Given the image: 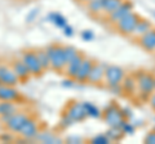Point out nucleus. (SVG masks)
<instances>
[{"label":"nucleus","instance_id":"f257e3e1","mask_svg":"<svg viewBox=\"0 0 155 144\" xmlns=\"http://www.w3.org/2000/svg\"><path fill=\"white\" fill-rule=\"evenodd\" d=\"M137 93L143 99H149L150 95L155 92V77L149 72H140L137 74Z\"/></svg>","mask_w":155,"mask_h":144},{"label":"nucleus","instance_id":"f03ea898","mask_svg":"<svg viewBox=\"0 0 155 144\" xmlns=\"http://www.w3.org/2000/svg\"><path fill=\"white\" fill-rule=\"evenodd\" d=\"M102 118L110 127H122V125L125 122V114L123 113L122 108H119V105L115 103H111L106 107Z\"/></svg>","mask_w":155,"mask_h":144},{"label":"nucleus","instance_id":"7ed1b4c3","mask_svg":"<svg viewBox=\"0 0 155 144\" xmlns=\"http://www.w3.org/2000/svg\"><path fill=\"white\" fill-rule=\"evenodd\" d=\"M47 52L51 61V68L53 71H58V72L65 71L66 59H65L64 46L60 44H52L47 48Z\"/></svg>","mask_w":155,"mask_h":144},{"label":"nucleus","instance_id":"20e7f679","mask_svg":"<svg viewBox=\"0 0 155 144\" xmlns=\"http://www.w3.org/2000/svg\"><path fill=\"white\" fill-rule=\"evenodd\" d=\"M125 77L123 68L118 66H107L105 67V85L110 89H119L123 83V79Z\"/></svg>","mask_w":155,"mask_h":144},{"label":"nucleus","instance_id":"39448f33","mask_svg":"<svg viewBox=\"0 0 155 144\" xmlns=\"http://www.w3.org/2000/svg\"><path fill=\"white\" fill-rule=\"evenodd\" d=\"M140 17L137 13H134L133 11L128 13L125 17H123L122 20H120L118 23L115 25L116 30H118L119 33H122L123 36H130L132 35V32L134 30L136 25H137V22L140 21Z\"/></svg>","mask_w":155,"mask_h":144},{"label":"nucleus","instance_id":"423d86ee","mask_svg":"<svg viewBox=\"0 0 155 144\" xmlns=\"http://www.w3.org/2000/svg\"><path fill=\"white\" fill-rule=\"evenodd\" d=\"M21 59L23 61V63L27 66V68L32 76H40V75H43V72L45 71L43 68V66L40 63V61H39V57H38L35 50L23 52Z\"/></svg>","mask_w":155,"mask_h":144},{"label":"nucleus","instance_id":"0eeeda50","mask_svg":"<svg viewBox=\"0 0 155 144\" xmlns=\"http://www.w3.org/2000/svg\"><path fill=\"white\" fill-rule=\"evenodd\" d=\"M65 116L70 118V121L74 122H81L84 121L88 116L87 109L84 107V103H78V102H70L66 105V112Z\"/></svg>","mask_w":155,"mask_h":144},{"label":"nucleus","instance_id":"6e6552de","mask_svg":"<svg viewBox=\"0 0 155 144\" xmlns=\"http://www.w3.org/2000/svg\"><path fill=\"white\" fill-rule=\"evenodd\" d=\"M28 116L26 113H19V112H16L14 114H12V116H9L5 121H3L4 124H5V126L9 131L12 133H18L19 130H21V127L23 126V124H25L27 121Z\"/></svg>","mask_w":155,"mask_h":144},{"label":"nucleus","instance_id":"1a4fd4ad","mask_svg":"<svg viewBox=\"0 0 155 144\" xmlns=\"http://www.w3.org/2000/svg\"><path fill=\"white\" fill-rule=\"evenodd\" d=\"M0 83L3 85H9V86H16L19 83V79L17 77L16 72L13 71L12 67L0 64Z\"/></svg>","mask_w":155,"mask_h":144},{"label":"nucleus","instance_id":"9d476101","mask_svg":"<svg viewBox=\"0 0 155 144\" xmlns=\"http://www.w3.org/2000/svg\"><path fill=\"white\" fill-rule=\"evenodd\" d=\"M133 11V5H132V3H129V2H123V4L120 5L118 9H115V11L109 14V22L111 23V25H116L120 20H122L123 17H125L128 13H130Z\"/></svg>","mask_w":155,"mask_h":144},{"label":"nucleus","instance_id":"9b49d317","mask_svg":"<svg viewBox=\"0 0 155 144\" xmlns=\"http://www.w3.org/2000/svg\"><path fill=\"white\" fill-rule=\"evenodd\" d=\"M94 64V61H92L89 58H83L81 61V64L79 67V70H78V74H76V77H75V81L78 83H87V80H88V76L91 74V70L92 67Z\"/></svg>","mask_w":155,"mask_h":144},{"label":"nucleus","instance_id":"f8f14e48","mask_svg":"<svg viewBox=\"0 0 155 144\" xmlns=\"http://www.w3.org/2000/svg\"><path fill=\"white\" fill-rule=\"evenodd\" d=\"M38 133H39L38 124L34 121L32 118H30V117L27 118V121L23 124V126L21 127V130L18 131L19 135H21L22 138H25V139H34V138H36Z\"/></svg>","mask_w":155,"mask_h":144},{"label":"nucleus","instance_id":"ddd939ff","mask_svg":"<svg viewBox=\"0 0 155 144\" xmlns=\"http://www.w3.org/2000/svg\"><path fill=\"white\" fill-rule=\"evenodd\" d=\"M104 79H105V67L102 64H98L94 62L87 83H89L92 85H98L101 83H104Z\"/></svg>","mask_w":155,"mask_h":144},{"label":"nucleus","instance_id":"4468645a","mask_svg":"<svg viewBox=\"0 0 155 144\" xmlns=\"http://www.w3.org/2000/svg\"><path fill=\"white\" fill-rule=\"evenodd\" d=\"M21 99L18 90L14 86L0 85V100H9V102H18Z\"/></svg>","mask_w":155,"mask_h":144},{"label":"nucleus","instance_id":"2eb2a0df","mask_svg":"<svg viewBox=\"0 0 155 144\" xmlns=\"http://www.w3.org/2000/svg\"><path fill=\"white\" fill-rule=\"evenodd\" d=\"M83 58H84V55L81 54V53H79V54H78L74 59H71L69 63L66 64V67H65V71L66 72H65V74H66V76L70 80H74L75 81L78 70H79V67L81 64V61H83Z\"/></svg>","mask_w":155,"mask_h":144},{"label":"nucleus","instance_id":"dca6fc26","mask_svg":"<svg viewBox=\"0 0 155 144\" xmlns=\"http://www.w3.org/2000/svg\"><path fill=\"white\" fill-rule=\"evenodd\" d=\"M140 46L146 52H155V28L149 30L145 35L140 37Z\"/></svg>","mask_w":155,"mask_h":144},{"label":"nucleus","instance_id":"f3484780","mask_svg":"<svg viewBox=\"0 0 155 144\" xmlns=\"http://www.w3.org/2000/svg\"><path fill=\"white\" fill-rule=\"evenodd\" d=\"M12 68H13L14 72H16V75H17V77L19 79V81H26V80H28L32 76L30 74V71H28L27 66L23 63L22 59L14 61L12 63Z\"/></svg>","mask_w":155,"mask_h":144},{"label":"nucleus","instance_id":"a211bd4d","mask_svg":"<svg viewBox=\"0 0 155 144\" xmlns=\"http://www.w3.org/2000/svg\"><path fill=\"white\" fill-rule=\"evenodd\" d=\"M16 112H17V105L14 102L0 100V117H2V121H5L9 116H12Z\"/></svg>","mask_w":155,"mask_h":144},{"label":"nucleus","instance_id":"6ab92c4d","mask_svg":"<svg viewBox=\"0 0 155 144\" xmlns=\"http://www.w3.org/2000/svg\"><path fill=\"white\" fill-rule=\"evenodd\" d=\"M151 28H153L151 22L145 20V18H140V21L137 22V25H136L134 30H133L130 36H133L134 39H140V37H141L142 35H145L149 30H151Z\"/></svg>","mask_w":155,"mask_h":144},{"label":"nucleus","instance_id":"aec40b11","mask_svg":"<svg viewBox=\"0 0 155 144\" xmlns=\"http://www.w3.org/2000/svg\"><path fill=\"white\" fill-rule=\"evenodd\" d=\"M122 90L125 93V95H133L137 93V81L133 76H129V77H124L123 79V83L120 85Z\"/></svg>","mask_w":155,"mask_h":144},{"label":"nucleus","instance_id":"412c9836","mask_svg":"<svg viewBox=\"0 0 155 144\" xmlns=\"http://www.w3.org/2000/svg\"><path fill=\"white\" fill-rule=\"evenodd\" d=\"M87 8L91 14L98 16V14L104 13V0H89L87 3Z\"/></svg>","mask_w":155,"mask_h":144},{"label":"nucleus","instance_id":"4be33fe9","mask_svg":"<svg viewBox=\"0 0 155 144\" xmlns=\"http://www.w3.org/2000/svg\"><path fill=\"white\" fill-rule=\"evenodd\" d=\"M124 0H104V14L109 16L123 4Z\"/></svg>","mask_w":155,"mask_h":144},{"label":"nucleus","instance_id":"5701e85b","mask_svg":"<svg viewBox=\"0 0 155 144\" xmlns=\"http://www.w3.org/2000/svg\"><path fill=\"white\" fill-rule=\"evenodd\" d=\"M36 54L39 57V61H40L43 68H44V70L51 68V61H49V55H48L47 49H39V50H36Z\"/></svg>","mask_w":155,"mask_h":144},{"label":"nucleus","instance_id":"b1692460","mask_svg":"<svg viewBox=\"0 0 155 144\" xmlns=\"http://www.w3.org/2000/svg\"><path fill=\"white\" fill-rule=\"evenodd\" d=\"M49 20L54 23L57 27H65L66 26V18L64 16H61L60 13H51L49 14Z\"/></svg>","mask_w":155,"mask_h":144},{"label":"nucleus","instance_id":"393cba45","mask_svg":"<svg viewBox=\"0 0 155 144\" xmlns=\"http://www.w3.org/2000/svg\"><path fill=\"white\" fill-rule=\"evenodd\" d=\"M64 53H65V59H66V64H67L71 59H74L80 52L76 50L74 46H64Z\"/></svg>","mask_w":155,"mask_h":144},{"label":"nucleus","instance_id":"a878e982","mask_svg":"<svg viewBox=\"0 0 155 144\" xmlns=\"http://www.w3.org/2000/svg\"><path fill=\"white\" fill-rule=\"evenodd\" d=\"M122 134H123L122 127H110V130L107 131L106 135L109 136V139L111 142H115V140H119V139L122 138Z\"/></svg>","mask_w":155,"mask_h":144},{"label":"nucleus","instance_id":"bb28decb","mask_svg":"<svg viewBox=\"0 0 155 144\" xmlns=\"http://www.w3.org/2000/svg\"><path fill=\"white\" fill-rule=\"evenodd\" d=\"M84 107L87 109V113H88V116H91V117H98L100 114H101V111L96 107L94 104H92V103H84Z\"/></svg>","mask_w":155,"mask_h":144},{"label":"nucleus","instance_id":"cd10ccee","mask_svg":"<svg viewBox=\"0 0 155 144\" xmlns=\"http://www.w3.org/2000/svg\"><path fill=\"white\" fill-rule=\"evenodd\" d=\"M91 142L94 143V144H107V143H110L111 140L109 139L107 135H97V136H94L93 139H92Z\"/></svg>","mask_w":155,"mask_h":144},{"label":"nucleus","instance_id":"c85d7f7f","mask_svg":"<svg viewBox=\"0 0 155 144\" xmlns=\"http://www.w3.org/2000/svg\"><path fill=\"white\" fill-rule=\"evenodd\" d=\"M143 142L147 143V144H155V129H154L153 131H149L146 134V136H145Z\"/></svg>","mask_w":155,"mask_h":144},{"label":"nucleus","instance_id":"c756f323","mask_svg":"<svg viewBox=\"0 0 155 144\" xmlns=\"http://www.w3.org/2000/svg\"><path fill=\"white\" fill-rule=\"evenodd\" d=\"M39 139H40L41 142H45V143H56V142H58L57 139H56V136L49 135V134H47V133H44V135L40 136Z\"/></svg>","mask_w":155,"mask_h":144},{"label":"nucleus","instance_id":"7c9ffc66","mask_svg":"<svg viewBox=\"0 0 155 144\" xmlns=\"http://www.w3.org/2000/svg\"><path fill=\"white\" fill-rule=\"evenodd\" d=\"M81 36H83L84 40H92L93 39V33H92L91 31H84L83 33H81Z\"/></svg>","mask_w":155,"mask_h":144},{"label":"nucleus","instance_id":"2f4dec72","mask_svg":"<svg viewBox=\"0 0 155 144\" xmlns=\"http://www.w3.org/2000/svg\"><path fill=\"white\" fill-rule=\"evenodd\" d=\"M149 102H150V105H151V108L155 111V92L150 95V98H149Z\"/></svg>","mask_w":155,"mask_h":144},{"label":"nucleus","instance_id":"473e14b6","mask_svg":"<svg viewBox=\"0 0 155 144\" xmlns=\"http://www.w3.org/2000/svg\"><path fill=\"white\" fill-rule=\"evenodd\" d=\"M64 28H65V35H67V36H71L72 33H74V31H72V28H71L70 26H67V25H66Z\"/></svg>","mask_w":155,"mask_h":144},{"label":"nucleus","instance_id":"72a5a7b5","mask_svg":"<svg viewBox=\"0 0 155 144\" xmlns=\"http://www.w3.org/2000/svg\"><path fill=\"white\" fill-rule=\"evenodd\" d=\"M78 2H80V3H85V4H87V3L89 2V0H78Z\"/></svg>","mask_w":155,"mask_h":144},{"label":"nucleus","instance_id":"f704fd0d","mask_svg":"<svg viewBox=\"0 0 155 144\" xmlns=\"http://www.w3.org/2000/svg\"><path fill=\"white\" fill-rule=\"evenodd\" d=\"M0 85H2V83H0Z\"/></svg>","mask_w":155,"mask_h":144},{"label":"nucleus","instance_id":"c9c22d12","mask_svg":"<svg viewBox=\"0 0 155 144\" xmlns=\"http://www.w3.org/2000/svg\"><path fill=\"white\" fill-rule=\"evenodd\" d=\"M154 14H155V13H154Z\"/></svg>","mask_w":155,"mask_h":144}]
</instances>
